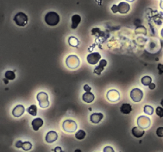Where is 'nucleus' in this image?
Listing matches in <instances>:
<instances>
[{"label":"nucleus","instance_id":"cd10ccee","mask_svg":"<svg viewBox=\"0 0 163 152\" xmlns=\"http://www.w3.org/2000/svg\"><path fill=\"white\" fill-rule=\"evenodd\" d=\"M156 135L160 138L163 137V127H159L158 128H157V130H156Z\"/></svg>","mask_w":163,"mask_h":152},{"label":"nucleus","instance_id":"393cba45","mask_svg":"<svg viewBox=\"0 0 163 152\" xmlns=\"http://www.w3.org/2000/svg\"><path fill=\"white\" fill-rule=\"evenodd\" d=\"M32 144L30 142H28V141H26V142L23 143V145H22V149L25 150V151H28V150H31L32 148Z\"/></svg>","mask_w":163,"mask_h":152},{"label":"nucleus","instance_id":"ea45409f","mask_svg":"<svg viewBox=\"0 0 163 152\" xmlns=\"http://www.w3.org/2000/svg\"><path fill=\"white\" fill-rule=\"evenodd\" d=\"M162 43H163V41H162Z\"/></svg>","mask_w":163,"mask_h":152},{"label":"nucleus","instance_id":"b1692460","mask_svg":"<svg viewBox=\"0 0 163 152\" xmlns=\"http://www.w3.org/2000/svg\"><path fill=\"white\" fill-rule=\"evenodd\" d=\"M85 136H86V132L82 129L77 131L76 135H75V137L77 138V140H84V139L85 138Z\"/></svg>","mask_w":163,"mask_h":152},{"label":"nucleus","instance_id":"9b49d317","mask_svg":"<svg viewBox=\"0 0 163 152\" xmlns=\"http://www.w3.org/2000/svg\"><path fill=\"white\" fill-rule=\"evenodd\" d=\"M25 107L23 105H18L13 109L12 114L15 117H20L25 112Z\"/></svg>","mask_w":163,"mask_h":152},{"label":"nucleus","instance_id":"7c9ffc66","mask_svg":"<svg viewBox=\"0 0 163 152\" xmlns=\"http://www.w3.org/2000/svg\"><path fill=\"white\" fill-rule=\"evenodd\" d=\"M23 141H21V140H19V141H17L15 143V147L17 148H22V145H23Z\"/></svg>","mask_w":163,"mask_h":152},{"label":"nucleus","instance_id":"4c0bfd02","mask_svg":"<svg viewBox=\"0 0 163 152\" xmlns=\"http://www.w3.org/2000/svg\"><path fill=\"white\" fill-rule=\"evenodd\" d=\"M161 36L162 37V38H163V29H161Z\"/></svg>","mask_w":163,"mask_h":152},{"label":"nucleus","instance_id":"bb28decb","mask_svg":"<svg viewBox=\"0 0 163 152\" xmlns=\"http://www.w3.org/2000/svg\"><path fill=\"white\" fill-rule=\"evenodd\" d=\"M156 114L159 117H163V108L160 106H158L156 109Z\"/></svg>","mask_w":163,"mask_h":152},{"label":"nucleus","instance_id":"20e7f679","mask_svg":"<svg viewBox=\"0 0 163 152\" xmlns=\"http://www.w3.org/2000/svg\"><path fill=\"white\" fill-rule=\"evenodd\" d=\"M37 99L38 101V105L42 109H46L50 106V101H49V97L46 92H39L37 95Z\"/></svg>","mask_w":163,"mask_h":152},{"label":"nucleus","instance_id":"6e6552de","mask_svg":"<svg viewBox=\"0 0 163 152\" xmlns=\"http://www.w3.org/2000/svg\"><path fill=\"white\" fill-rule=\"evenodd\" d=\"M107 98L111 102H117V101H120V92L115 89L110 90L107 94Z\"/></svg>","mask_w":163,"mask_h":152},{"label":"nucleus","instance_id":"0eeeda50","mask_svg":"<svg viewBox=\"0 0 163 152\" xmlns=\"http://www.w3.org/2000/svg\"><path fill=\"white\" fill-rule=\"evenodd\" d=\"M137 124L139 127L143 129H147L151 126V119L147 116H140L138 117Z\"/></svg>","mask_w":163,"mask_h":152},{"label":"nucleus","instance_id":"a211bd4d","mask_svg":"<svg viewBox=\"0 0 163 152\" xmlns=\"http://www.w3.org/2000/svg\"><path fill=\"white\" fill-rule=\"evenodd\" d=\"M83 101L86 103H92L95 99V95L91 92H85L82 95Z\"/></svg>","mask_w":163,"mask_h":152},{"label":"nucleus","instance_id":"c85d7f7f","mask_svg":"<svg viewBox=\"0 0 163 152\" xmlns=\"http://www.w3.org/2000/svg\"><path fill=\"white\" fill-rule=\"evenodd\" d=\"M103 152H115L114 149L110 146H107L103 148Z\"/></svg>","mask_w":163,"mask_h":152},{"label":"nucleus","instance_id":"f257e3e1","mask_svg":"<svg viewBox=\"0 0 163 152\" xmlns=\"http://www.w3.org/2000/svg\"><path fill=\"white\" fill-rule=\"evenodd\" d=\"M45 22L50 26H56L60 22V16L57 13L50 11L45 15Z\"/></svg>","mask_w":163,"mask_h":152},{"label":"nucleus","instance_id":"aec40b11","mask_svg":"<svg viewBox=\"0 0 163 152\" xmlns=\"http://www.w3.org/2000/svg\"><path fill=\"white\" fill-rule=\"evenodd\" d=\"M141 82H142V84H143V86H149L152 83V78H151V76L148 75L143 76V78H141Z\"/></svg>","mask_w":163,"mask_h":152},{"label":"nucleus","instance_id":"c756f323","mask_svg":"<svg viewBox=\"0 0 163 152\" xmlns=\"http://www.w3.org/2000/svg\"><path fill=\"white\" fill-rule=\"evenodd\" d=\"M112 11L114 13V14L119 12V11H118V5L114 4L113 6H112Z\"/></svg>","mask_w":163,"mask_h":152},{"label":"nucleus","instance_id":"5701e85b","mask_svg":"<svg viewBox=\"0 0 163 152\" xmlns=\"http://www.w3.org/2000/svg\"><path fill=\"white\" fill-rule=\"evenodd\" d=\"M15 72L13 71H6V73H5V78L7 79V80H15Z\"/></svg>","mask_w":163,"mask_h":152},{"label":"nucleus","instance_id":"72a5a7b5","mask_svg":"<svg viewBox=\"0 0 163 152\" xmlns=\"http://www.w3.org/2000/svg\"><path fill=\"white\" fill-rule=\"evenodd\" d=\"M155 87H156V85H155L154 83H153V82L149 86V89H150V90H154Z\"/></svg>","mask_w":163,"mask_h":152},{"label":"nucleus","instance_id":"f704fd0d","mask_svg":"<svg viewBox=\"0 0 163 152\" xmlns=\"http://www.w3.org/2000/svg\"><path fill=\"white\" fill-rule=\"evenodd\" d=\"M160 7L161 10H163V0H161V2H160Z\"/></svg>","mask_w":163,"mask_h":152},{"label":"nucleus","instance_id":"f03ea898","mask_svg":"<svg viewBox=\"0 0 163 152\" xmlns=\"http://www.w3.org/2000/svg\"><path fill=\"white\" fill-rule=\"evenodd\" d=\"M13 20L18 26H26L28 23V16L26 15L25 13L19 12L15 15Z\"/></svg>","mask_w":163,"mask_h":152},{"label":"nucleus","instance_id":"423d86ee","mask_svg":"<svg viewBox=\"0 0 163 152\" xmlns=\"http://www.w3.org/2000/svg\"><path fill=\"white\" fill-rule=\"evenodd\" d=\"M143 97V92L139 88H134L130 91V98L134 102H140Z\"/></svg>","mask_w":163,"mask_h":152},{"label":"nucleus","instance_id":"f3484780","mask_svg":"<svg viewBox=\"0 0 163 152\" xmlns=\"http://www.w3.org/2000/svg\"><path fill=\"white\" fill-rule=\"evenodd\" d=\"M72 24H71V28L72 29H77V27H78L79 24L81 23V17L79 15H74L72 17Z\"/></svg>","mask_w":163,"mask_h":152},{"label":"nucleus","instance_id":"e433bc0d","mask_svg":"<svg viewBox=\"0 0 163 152\" xmlns=\"http://www.w3.org/2000/svg\"><path fill=\"white\" fill-rule=\"evenodd\" d=\"M127 2H133L134 1V0H126Z\"/></svg>","mask_w":163,"mask_h":152},{"label":"nucleus","instance_id":"473e14b6","mask_svg":"<svg viewBox=\"0 0 163 152\" xmlns=\"http://www.w3.org/2000/svg\"><path fill=\"white\" fill-rule=\"evenodd\" d=\"M158 71H159V74H161L163 73V65H161V64H159L158 67Z\"/></svg>","mask_w":163,"mask_h":152},{"label":"nucleus","instance_id":"a878e982","mask_svg":"<svg viewBox=\"0 0 163 152\" xmlns=\"http://www.w3.org/2000/svg\"><path fill=\"white\" fill-rule=\"evenodd\" d=\"M143 111L146 114H148V115H152L154 113V108L151 105H145L144 109Z\"/></svg>","mask_w":163,"mask_h":152},{"label":"nucleus","instance_id":"9d476101","mask_svg":"<svg viewBox=\"0 0 163 152\" xmlns=\"http://www.w3.org/2000/svg\"><path fill=\"white\" fill-rule=\"evenodd\" d=\"M58 139V135L55 131H50L46 134V141L48 144H53V143L56 142Z\"/></svg>","mask_w":163,"mask_h":152},{"label":"nucleus","instance_id":"c9c22d12","mask_svg":"<svg viewBox=\"0 0 163 152\" xmlns=\"http://www.w3.org/2000/svg\"><path fill=\"white\" fill-rule=\"evenodd\" d=\"M74 152H82V151H81V150H80V149H77V150H75Z\"/></svg>","mask_w":163,"mask_h":152},{"label":"nucleus","instance_id":"412c9836","mask_svg":"<svg viewBox=\"0 0 163 152\" xmlns=\"http://www.w3.org/2000/svg\"><path fill=\"white\" fill-rule=\"evenodd\" d=\"M68 44L72 47H78L80 41H79V40L77 39V37H69V38H68Z\"/></svg>","mask_w":163,"mask_h":152},{"label":"nucleus","instance_id":"4be33fe9","mask_svg":"<svg viewBox=\"0 0 163 152\" xmlns=\"http://www.w3.org/2000/svg\"><path fill=\"white\" fill-rule=\"evenodd\" d=\"M27 113L30 114L31 116H33V117H35L36 115L37 114V105H32L26 109Z\"/></svg>","mask_w":163,"mask_h":152},{"label":"nucleus","instance_id":"2f4dec72","mask_svg":"<svg viewBox=\"0 0 163 152\" xmlns=\"http://www.w3.org/2000/svg\"><path fill=\"white\" fill-rule=\"evenodd\" d=\"M84 90H85L86 92H90L92 90V88L88 86V85H85V86H84Z\"/></svg>","mask_w":163,"mask_h":152},{"label":"nucleus","instance_id":"4468645a","mask_svg":"<svg viewBox=\"0 0 163 152\" xmlns=\"http://www.w3.org/2000/svg\"><path fill=\"white\" fill-rule=\"evenodd\" d=\"M44 121L41 118H35L31 122V126L33 127V129L37 132V131H38L40 129V127H42Z\"/></svg>","mask_w":163,"mask_h":152},{"label":"nucleus","instance_id":"1a4fd4ad","mask_svg":"<svg viewBox=\"0 0 163 152\" xmlns=\"http://www.w3.org/2000/svg\"><path fill=\"white\" fill-rule=\"evenodd\" d=\"M100 60H101V55L99 52H92L88 54L87 56V61L91 65H95Z\"/></svg>","mask_w":163,"mask_h":152},{"label":"nucleus","instance_id":"39448f33","mask_svg":"<svg viewBox=\"0 0 163 152\" xmlns=\"http://www.w3.org/2000/svg\"><path fill=\"white\" fill-rule=\"evenodd\" d=\"M65 64L68 68H70L72 70H75L80 66V59L76 55H70L66 58Z\"/></svg>","mask_w":163,"mask_h":152},{"label":"nucleus","instance_id":"ddd939ff","mask_svg":"<svg viewBox=\"0 0 163 152\" xmlns=\"http://www.w3.org/2000/svg\"><path fill=\"white\" fill-rule=\"evenodd\" d=\"M99 65L96 67V68L94 69V73L96 74L97 75H100L101 73L103 72V71L104 70V68L107 66V62L106 60H101L99 61Z\"/></svg>","mask_w":163,"mask_h":152},{"label":"nucleus","instance_id":"dca6fc26","mask_svg":"<svg viewBox=\"0 0 163 152\" xmlns=\"http://www.w3.org/2000/svg\"><path fill=\"white\" fill-rule=\"evenodd\" d=\"M131 133H132V135L134 137L139 139V138L143 137L144 136L145 131L144 129H143V128H141L139 127H134L132 128V130H131Z\"/></svg>","mask_w":163,"mask_h":152},{"label":"nucleus","instance_id":"7ed1b4c3","mask_svg":"<svg viewBox=\"0 0 163 152\" xmlns=\"http://www.w3.org/2000/svg\"><path fill=\"white\" fill-rule=\"evenodd\" d=\"M62 128L67 133H73L77 131V124L72 120H65L62 124Z\"/></svg>","mask_w":163,"mask_h":152},{"label":"nucleus","instance_id":"6ab92c4d","mask_svg":"<svg viewBox=\"0 0 163 152\" xmlns=\"http://www.w3.org/2000/svg\"><path fill=\"white\" fill-rule=\"evenodd\" d=\"M120 111L123 114H130L132 111V107L129 103H124L120 108Z\"/></svg>","mask_w":163,"mask_h":152},{"label":"nucleus","instance_id":"2eb2a0df","mask_svg":"<svg viewBox=\"0 0 163 152\" xmlns=\"http://www.w3.org/2000/svg\"><path fill=\"white\" fill-rule=\"evenodd\" d=\"M103 118V114L101 113H92L90 116V121L93 124H99Z\"/></svg>","mask_w":163,"mask_h":152},{"label":"nucleus","instance_id":"f8f14e48","mask_svg":"<svg viewBox=\"0 0 163 152\" xmlns=\"http://www.w3.org/2000/svg\"><path fill=\"white\" fill-rule=\"evenodd\" d=\"M129 10H130V5L128 4L127 2H121L118 5V11L120 14L125 15V14L129 12Z\"/></svg>","mask_w":163,"mask_h":152},{"label":"nucleus","instance_id":"58836bf2","mask_svg":"<svg viewBox=\"0 0 163 152\" xmlns=\"http://www.w3.org/2000/svg\"><path fill=\"white\" fill-rule=\"evenodd\" d=\"M161 106L163 107V99L161 100Z\"/></svg>","mask_w":163,"mask_h":152}]
</instances>
